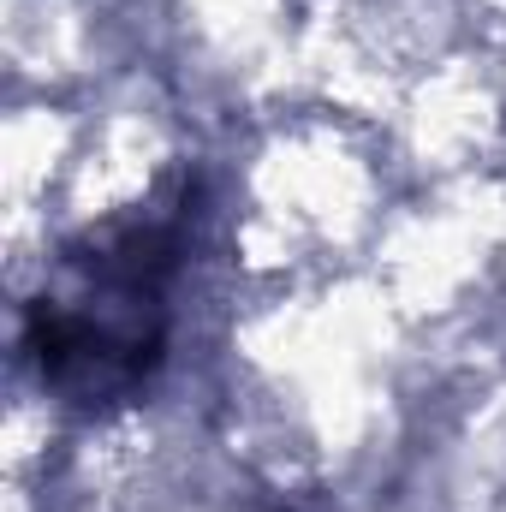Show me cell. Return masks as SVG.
Masks as SVG:
<instances>
[{
  "label": "cell",
  "instance_id": "1",
  "mask_svg": "<svg viewBox=\"0 0 506 512\" xmlns=\"http://www.w3.org/2000/svg\"><path fill=\"white\" fill-rule=\"evenodd\" d=\"M185 221L191 197L161 191L54 256L42 292L24 310V352L42 387H54L66 405H120L161 364Z\"/></svg>",
  "mask_w": 506,
  "mask_h": 512
}]
</instances>
